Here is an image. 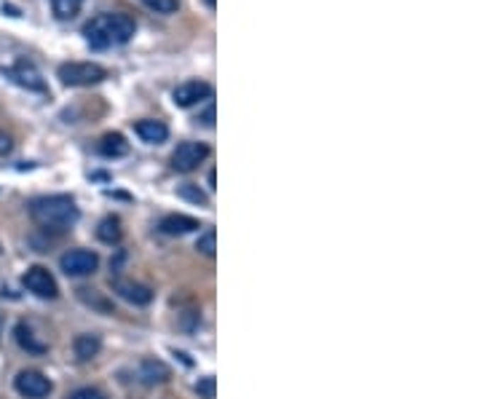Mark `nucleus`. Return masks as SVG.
<instances>
[{"label": "nucleus", "instance_id": "nucleus-12", "mask_svg": "<svg viewBox=\"0 0 482 399\" xmlns=\"http://www.w3.org/2000/svg\"><path fill=\"white\" fill-rule=\"evenodd\" d=\"M158 228L167 236H185V233H193L196 228H201V223L196 218H188V215H167L158 223Z\"/></svg>", "mask_w": 482, "mask_h": 399}, {"label": "nucleus", "instance_id": "nucleus-8", "mask_svg": "<svg viewBox=\"0 0 482 399\" xmlns=\"http://www.w3.org/2000/svg\"><path fill=\"white\" fill-rule=\"evenodd\" d=\"M13 388L27 399H43L51 394V381L38 370H22L13 381Z\"/></svg>", "mask_w": 482, "mask_h": 399}, {"label": "nucleus", "instance_id": "nucleus-3", "mask_svg": "<svg viewBox=\"0 0 482 399\" xmlns=\"http://www.w3.org/2000/svg\"><path fill=\"white\" fill-rule=\"evenodd\" d=\"M108 78V70L96 62H65L60 64V81L65 86H94Z\"/></svg>", "mask_w": 482, "mask_h": 399}, {"label": "nucleus", "instance_id": "nucleus-24", "mask_svg": "<svg viewBox=\"0 0 482 399\" xmlns=\"http://www.w3.org/2000/svg\"><path fill=\"white\" fill-rule=\"evenodd\" d=\"M11 147H13V142H11V137L6 132H0V156H6V153H11Z\"/></svg>", "mask_w": 482, "mask_h": 399}, {"label": "nucleus", "instance_id": "nucleus-25", "mask_svg": "<svg viewBox=\"0 0 482 399\" xmlns=\"http://www.w3.org/2000/svg\"><path fill=\"white\" fill-rule=\"evenodd\" d=\"M212 118H215V110L209 108V110L204 113V123H206V126H212Z\"/></svg>", "mask_w": 482, "mask_h": 399}, {"label": "nucleus", "instance_id": "nucleus-18", "mask_svg": "<svg viewBox=\"0 0 482 399\" xmlns=\"http://www.w3.org/2000/svg\"><path fill=\"white\" fill-rule=\"evenodd\" d=\"M84 6V0H51V11L57 13V19H72L78 16Z\"/></svg>", "mask_w": 482, "mask_h": 399}, {"label": "nucleus", "instance_id": "nucleus-10", "mask_svg": "<svg viewBox=\"0 0 482 399\" xmlns=\"http://www.w3.org/2000/svg\"><path fill=\"white\" fill-rule=\"evenodd\" d=\"M113 292L123 298L126 303H134V305H147L153 300V290L145 287L140 281H132V279H116L113 281Z\"/></svg>", "mask_w": 482, "mask_h": 399}, {"label": "nucleus", "instance_id": "nucleus-22", "mask_svg": "<svg viewBox=\"0 0 482 399\" xmlns=\"http://www.w3.org/2000/svg\"><path fill=\"white\" fill-rule=\"evenodd\" d=\"M196 391H198L204 399H215V378H201L198 386H196Z\"/></svg>", "mask_w": 482, "mask_h": 399}, {"label": "nucleus", "instance_id": "nucleus-2", "mask_svg": "<svg viewBox=\"0 0 482 399\" xmlns=\"http://www.w3.org/2000/svg\"><path fill=\"white\" fill-rule=\"evenodd\" d=\"M30 218L46 230H67L78 223L81 212L70 196H40L30 201Z\"/></svg>", "mask_w": 482, "mask_h": 399}, {"label": "nucleus", "instance_id": "nucleus-23", "mask_svg": "<svg viewBox=\"0 0 482 399\" xmlns=\"http://www.w3.org/2000/svg\"><path fill=\"white\" fill-rule=\"evenodd\" d=\"M70 399H105L102 391H96V388H78Z\"/></svg>", "mask_w": 482, "mask_h": 399}, {"label": "nucleus", "instance_id": "nucleus-9", "mask_svg": "<svg viewBox=\"0 0 482 399\" xmlns=\"http://www.w3.org/2000/svg\"><path fill=\"white\" fill-rule=\"evenodd\" d=\"M212 97V86L204 84V81H188V84H180L174 89V105L177 108H193L198 102Z\"/></svg>", "mask_w": 482, "mask_h": 399}, {"label": "nucleus", "instance_id": "nucleus-16", "mask_svg": "<svg viewBox=\"0 0 482 399\" xmlns=\"http://www.w3.org/2000/svg\"><path fill=\"white\" fill-rule=\"evenodd\" d=\"M99 153L105 158H120L129 153V142L120 137V134H105L99 140Z\"/></svg>", "mask_w": 482, "mask_h": 399}, {"label": "nucleus", "instance_id": "nucleus-5", "mask_svg": "<svg viewBox=\"0 0 482 399\" xmlns=\"http://www.w3.org/2000/svg\"><path fill=\"white\" fill-rule=\"evenodd\" d=\"M209 156V147L204 142H180L177 150L172 153V167L177 172H193L198 169Z\"/></svg>", "mask_w": 482, "mask_h": 399}, {"label": "nucleus", "instance_id": "nucleus-13", "mask_svg": "<svg viewBox=\"0 0 482 399\" xmlns=\"http://www.w3.org/2000/svg\"><path fill=\"white\" fill-rule=\"evenodd\" d=\"M13 335H16V343H19L27 354H46L48 351V343L38 338L35 330L27 325V322H19V325L13 327Z\"/></svg>", "mask_w": 482, "mask_h": 399}, {"label": "nucleus", "instance_id": "nucleus-7", "mask_svg": "<svg viewBox=\"0 0 482 399\" xmlns=\"http://www.w3.org/2000/svg\"><path fill=\"white\" fill-rule=\"evenodd\" d=\"M60 266L67 276H89L99 266V257H96V252H89V249H70V252L62 254Z\"/></svg>", "mask_w": 482, "mask_h": 399}, {"label": "nucleus", "instance_id": "nucleus-1", "mask_svg": "<svg viewBox=\"0 0 482 399\" xmlns=\"http://www.w3.org/2000/svg\"><path fill=\"white\" fill-rule=\"evenodd\" d=\"M137 33V22L129 13H96L91 22H86L84 35L91 49L102 51L110 46L129 43Z\"/></svg>", "mask_w": 482, "mask_h": 399}, {"label": "nucleus", "instance_id": "nucleus-15", "mask_svg": "<svg viewBox=\"0 0 482 399\" xmlns=\"http://www.w3.org/2000/svg\"><path fill=\"white\" fill-rule=\"evenodd\" d=\"M72 351H75V359L78 362H89V359H94L96 354L102 351V340L91 335V332H86V335H78L75 343H72Z\"/></svg>", "mask_w": 482, "mask_h": 399}, {"label": "nucleus", "instance_id": "nucleus-11", "mask_svg": "<svg viewBox=\"0 0 482 399\" xmlns=\"http://www.w3.org/2000/svg\"><path fill=\"white\" fill-rule=\"evenodd\" d=\"M134 132H137V137H140L142 142H147V145H161V142H167L169 126L164 121H153V118H145V121L134 123Z\"/></svg>", "mask_w": 482, "mask_h": 399}, {"label": "nucleus", "instance_id": "nucleus-26", "mask_svg": "<svg viewBox=\"0 0 482 399\" xmlns=\"http://www.w3.org/2000/svg\"><path fill=\"white\" fill-rule=\"evenodd\" d=\"M206 6H209V9H215V0H206Z\"/></svg>", "mask_w": 482, "mask_h": 399}, {"label": "nucleus", "instance_id": "nucleus-21", "mask_svg": "<svg viewBox=\"0 0 482 399\" xmlns=\"http://www.w3.org/2000/svg\"><path fill=\"white\" fill-rule=\"evenodd\" d=\"M142 3L150 9V11H156V13H174L177 9H180V3H177V0H142Z\"/></svg>", "mask_w": 482, "mask_h": 399}, {"label": "nucleus", "instance_id": "nucleus-20", "mask_svg": "<svg viewBox=\"0 0 482 399\" xmlns=\"http://www.w3.org/2000/svg\"><path fill=\"white\" fill-rule=\"evenodd\" d=\"M196 249H198V252L201 254H206V257H215V230L209 228L204 233V236H198V242H196Z\"/></svg>", "mask_w": 482, "mask_h": 399}, {"label": "nucleus", "instance_id": "nucleus-6", "mask_svg": "<svg viewBox=\"0 0 482 399\" xmlns=\"http://www.w3.org/2000/svg\"><path fill=\"white\" fill-rule=\"evenodd\" d=\"M24 287L38 295V298H46V300H54L57 295H60V287H57V279L48 274L43 266H33L27 268V274H24Z\"/></svg>", "mask_w": 482, "mask_h": 399}, {"label": "nucleus", "instance_id": "nucleus-27", "mask_svg": "<svg viewBox=\"0 0 482 399\" xmlns=\"http://www.w3.org/2000/svg\"><path fill=\"white\" fill-rule=\"evenodd\" d=\"M0 327H3V316H0Z\"/></svg>", "mask_w": 482, "mask_h": 399}, {"label": "nucleus", "instance_id": "nucleus-4", "mask_svg": "<svg viewBox=\"0 0 482 399\" xmlns=\"http://www.w3.org/2000/svg\"><path fill=\"white\" fill-rule=\"evenodd\" d=\"M3 75L13 81L16 86H22L27 91H46V81H43V75L38 73L35 64H30V62H13L9 67H3Z\"/></svg>", "mask_w": 482, "mask_h": 399}, {"label": "nucleus", "instance_id": "nucleus-17", "mask_svg": "<svg viewBox=\"0 0 482 399\" xmlns=\"http://www.w3.org/2000/svg\"><path fill=\"white\" fill-rule=\"evenodd\" d=\"M120 236H123V228H120L118 218H105L96 228V239L105 244H118Z\"/></svg>", "mask_w": 482, "mask_h": 399}, {"label": "nucleus", "instance_id": "nucleus-14", "mask_svg": "<svg viewBox=\"0 0 482 399\" xmlns=\"http://www.w3.org/2000/svg\"><path fill=\"white\" fill-rule=\"evenodd\" d=\"M169 367L164 362H158V359H145L140 364V381H142L145 386H156V383H167L169 381Z\"/></svg>", "mask_w": 482, "mask_h": 399}, {"label": "nucleus", "instance_id": "nucleus-19", "mask_svg": "<svg viewBox=\"0 0 482 399\" xmlns=\"http://www.w3.org/2000/svg\"><path fill=\"white\" fill-rule=\"evenodd\" d=\"M177 196H180V198H185V201H193V204H201V206L206 204V196L201 193L196 185H191V182L180 185V188H177Z\"/></svg>", "mask_w": 482, "mask_h": 399}]
</instances>
